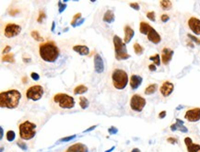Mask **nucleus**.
Here are the masks:
<instances>
[{"mask_svg": "<svg viewBox=\"0 0 200 152\" xmlns=\"http://www.w3.org/2000/svg\"><path fill=\"white\" fill-rule=\"evenodd\" d=\"M187 37H189V39H191L193 42H196L197 44H200V40L198 39V38H197L196 36H194V35H192V34H190V33H188L187 34Z\"/></svg>", "mask_w": 200, "mask_h": 152, "instance_id": "obj_36", "label": "nucleus"}, {"mask_svg": "<svg viewBox=\"0 0 200 152\" xmlns=\"http://www.w3.org/2000/svg\"><path fill=\"white\" fill-rule=\"evenodd\" d=\"M17 145L20 147V148L22 149V150H27V149H28V147H27V144L25 143L24 141H22V140H18V142H17Z\"/></svg>", "mask_w": 200, "mask_h": 152, "instance_id": "obj_35", "label": "nucleus"}, {"mask_svg": "<svg viewBox=\"0 0 200 152\" xmlns=\"http://www.w3.org/2000/svg\"><path fill=\"white\" fill-rule=\"evenodd\" d=\"M31 36L33 38L35 41H37V42H43L44 41V38L40 35V33L37 31H32L31 32Z\"/></svg>", "mask_w": 200, "mask_h": 152, "instance_id": "obj_31", "label": "nucleus"}, {"mask_svg": "<svg viewBox=\"0 0 200 152\" xmlns=\"http://www.w3.org/2000/svg\"><path fill=\"white\" fill-rule=\"evenodd\" d=\"M188 46H191L192 47V48H194V44H193V42H188Z\"/></svg>", "mask_w": 200, "mask_h": 152, "instance_id": "obj_54", "label": "nucleus"}, {"mask_svg": "<svg viewBox=\"0 0 200 152\" xmlns=\"http://www.w3.org/2000/svg\"><path fill=\"white\" fill-rule=\"evenodd\" d=\"M44 93V88L41 85H33L28 88L25 91V97L27 100H31V101L37 102L40 99H41Z\"/></svg>", "mask_w": 200, "mask_h": 152, "instance_id": "obj_7", "label": "nucleus"}, {"mask_svg": "<svg viewBox=\"0 0 200 152\" xmlns=\"http://www.w3.org/2000/svg\"><path fill=\"white\" fill-rule=\"evenodd\" d=\"M81 18V13H77L75 16L73 17V20H72V21H71V25L73 26V27H76L77 26V21L78 20V18Z\"/></svg>", "mask_w": 200, "mask_h": 152, "instance_id": "obj_33", "label": "nucleus"}, {"mask_svg": "<svg viewBox=\"0 0 200 152\" xmlns=\"http://www.w3.org/2000/svg\"><path fill=\"white\" fill-rule=\"evenodd\" d=\"M6 137H7V141H9V142L13 141L14 139H15V137H16L15 132H14L13 130H8V131L7 132Z\"/></svg>", "mask_w": 200, "mask_h": 152, "instance_id": "obj_32", "label": "nucleus"}, {"mask_svg": "<svg viewBox=\"0 0 200 152\" xmlns=\"http://www.w3.org/2000/svg\"><path fill=\"white\" fill-rule=\"evenodd\" d=\"M184 144L186 146L187 152H200V145L193 143V141L190 137H185Z\"/></svg>", "mask_w": 200, "mask_h": 152, "instance_id": "obj_16", "label": "nucleus"}, {"mask_svg": "<svg viewBox=\"0 0 200 152\" xmlns=\"http://www.w3.org/2000/svg\"><path fill=\"white\" fill-rule=\"evenodd\" d=\"M124 44H128L130 41L132 40V38L135 35V31L129 25H125L124 28Z\"/></svg>", "mask_w": 200, "mask_h": 152, "instance_id": "obj_20", "label": "nucleus"}, {"mask_svg": "<svg viewBox=\"0 0 200 152\" xmlns=\"http://www.w3.org/2000/svg\"><path fill=\"white\" fill-rule=\"evenodd\" d=\"M166 115H167L166 111H161V112L159 113V118H160V119H163V118H165Z\"/></svg>", "mask_w": 200, "mask_h": 152, "instance_id": "obj_46", "label": "nucleus"}, {"mask_svg": "<svg viewBox=\"0 0 200 152\" xmlns=\"http://www.w3.org/2000/svg\"><path fill=\"white\" fill-rule=\"evenodd\" d=\"M184 118L185 120L191 123H196L200 120V108H193L189 109L184 113Z\"/></svg>", "mask_w": 200, "mask_h": 152, "instance_id": "obj_10", "label": "nucleus"}, {"mask_svg": "<svg viewBox=\"0 0 200 152\" xmlns=\"http://www.w3.org/2000/svg\"><path fill=\"white\" fill-rule=\"evenodd\" d=\"M173 89H174V85L171 81H169V80H167V81H164L162 83V85L160 88V91L163 97H168L173 93Z\"/></svg>", "mask_w": 200, "mask_h": 152, "instance_id": "obj_12", "label": "nucleus"}, {"mask_svg": "<svg viewBox=\"0 0 200 152\" xmlns=\"http://www.w3.org/2000/svg\"><path fill=\"white\" fill-rule=\"evenodd\" d=\"M44 18H45V13H44V11L41 10L40 13H39V18H37V21H38L39 23H41V22H43V20H44Z\"/></svg>", "mask_w": 200, "mask_h": 152, "instance_id": "obj_37", "label": "nucleus"}, {"mask_svg": "<svg viewBox=\"0 0 200 152\" xmlns=\"http://www.w3.org/2000/svg\"><path fill=\"white\" fill-rule=\"evenodd\" d=\"M76 137V135H73V136H67V137H63V138L60 139V142H67L69 140H72Z\"/></svg>", "mask_w": 200, "mask_h": 152, "instance_id": "obj_40", "label": "nucleus"}, {"mask_svg": "<svg viewBox=\"0 0 200 152\" xmlns=\"http://www.w3.org/2000/svg\"><path fill=\"white\" fill-rule=\"evenodd\" d=\"M73 50L80 55H88L90 54V49L89 47L86 45H81V44H77L73 46Z\"/></svg>", "mask_w": 200, "mask_h": 152, "instance_id": "obj_21", "label": "nucleus"}, {"mask_svg": "<svg viewBox=\"0 0 200 152\" xmlns=\"http://www.w3.org/2000/svg\"><path fill=\"white\" fill-rule=\"evenodd\" d=\"M36 125L30 121H24L18 125L20 136L23 140H30L36 135Z\"/></svg>", "mask_w": 200, "mask_h": 152, "instance_id": "obj_5", "label": "nucleus"}, {"mask_svg": "<svg viewBox=\"0 0 200 152\" xmlns=\"http://www.w3.org/2000/svg\"><path fill=\"white\" fill-rule=\"evenodd\" d=\"M189 29L196 35H200V20L196 17H191L187 21Z\"/></svg>", "mask_w": 200, "mask_h": 152, "instance_id": "obj_11", "label": "nucleus"}, {"mask_svg": "<svg viewBox=\"0 0 200 152\" xmlns=\"http://www.w3.org/2000/svg\"><path fill=\"white\" fill-rule=\"evenodd\" d=\"M158 89V85L156 83L154 84H150L148 85V86L145 89V91H144V93H145L146 95H151V94H154Z\"/></svg>", "mask_w": 200, "mask_h": 152, "instance_id": "obj_24", "label": "nucleus"}, {"mask_svg": "<svg viewBox=\"0 0 200 152\" xmlns=\"http://www.w3.org/2000/svg\"><path fill=\"white\" fill-rule=\"evenodd\" d=\"M108 132L110 133L111 135H114V134H116V133L118 132V130H117V128H115L114 126H112L108 129Z\"/></svg>", "mask_w": 200, "mask_h": 152, "instance_id": "obj_44", "label": "nucleus"}, {"mask_svg": "<svg viewBox=\"0 0 200 152\" xmlns=\"http://www.w3.org/2000/svg\"><path fill=\"white\" fill-rule=\"evenodd\" d=\"M148 40L150 41V42H152V44H160V42H161V35L158 33V31L154 29V28H151V29L150 30V31L148 32Z\"/></svg>", "mask_w": 200, "mask_h": 152, "instance_id": "obj_15", "label": "nucleus"}, {"mask_svg": "<svg viewBox=\"0 0 200 152\" xmlns=\"http://www.w3.org/2000/svg\"><path fill=\"white\" fill-rule=\"evenodd\" d=\"M54 30V22H53V24H52V31Z\"/></svg>", "mask_w": 200, "mask_h": 152, "instance_id": "obj_55", "label": "nucleus"}, {"mask_svg": "<svg viewBox=\"0 0 200 152\" xmlns=\"http://www.w3.org/2000/svg\"><path fill=\"white\" fill-rule=\"evenodd\" d=\"M142 81H143V78H142V77H140V76L132 75L131 77H130V81H129L130 87H131L133 91H135V89H137V88L140 87V85L142 84Z\"/></svg>", "mask_w": 200, "mask_h": 152, "instance_id": "obj_17", "label": "nucleus"}, {"mask_svg": "<svg viewBox=\"0 0 200 152\" xmlns=\"http://www.w3.org/2000/svg\"><path fill=\"white\" fill-rule=\"evenodd\" d=\"M114 42V55L115 59L121 61V60H127L130 57V55L127 53V45L122 41V39L118 35H114L113 38Z\"/></svg>", "mask_w": 200, "mask_h": 152, "instance_id": "obj_4", "label": "nucleus"}, {"mask_svg": "<svg viewBox=\"0 0 200 152\" xmlns=\"http://www.w3.org/2000/svg\"><path fill=\"white\" fill-rule=\"evenodd\" d=\"M96 126H97V125H92V126H90V128H88V129L85 131V133H86V132H89V131H91V130H93L94 128H96Z\"/></svg>", "mask_w": 200, "mask_h": 152, "instance_id": "obj_49", "label": "nucleus"}, {"mask_svg": "<svg viewBox=\"0 0 200 152\" xmlns=\"http://www.w3.org/2000/svg\"><path fill=\"white\" fill-rule=\"evenodd\" d=\"M18 12H20V10H18V9H16V10H11L10 14H11V16H15V14L18 13Z\"/></svg>", "mask_w": 200, "mask_h": 152, "instance_id": "obj_48", "label": "nucleus"}, {"mask_svg": "<svg viewBox=\"0 0 200 152\" xmlns=\"http://www.w3.org/2000/svg\"><path fill=\"white\" fill-rule=\"evenodd\" d=\"M128 75L127 71L121 68H114L112 72V82L116 89H124L128 84Z\"/></svg>", "mask_w": 200, "mask_h": 152, "instance_id": "obj_3", "label": "nucleus"}, {"mask_svg": "<svg viewBox=\"0 0 200 152\" xmlns=\"http://www.w3.org/2000/svg\"><path fill=\"white\" fill-rule=\"evenodd\" d=\"M170 20V16L168 15V14H162V15L161 16V20L162 21V22H167Z\"/></svg>", "mask_w": 200, "mask_h": 152, "instance_id": "obj_42", "label": "nucleus"}, {"mask_svg": "<svg viewBox=\"0 0 200 152\" xmlns=\"http://www.w3.org/2000/svg\"><path fill=\"white\" fill-rule=\"evenodd\" d=\"M2 61L3 62H8V63H14L15 59H14V55L13 54H7L2 56Z\"/></svg>", "mask_w": 200, "mask_h": 152, "instance_id": "obj_30", "label": "nucleus"}, {"mask_svg": "<svg viewBox=\"0 0 200 152\" xmlns=\"http://www.w3.org/2000/svg\"><path fill=\"white\" fill-rule=\"evenodd\" d=\"M114 149V147H112V148L110 149H108V150H106L105 152H112V151H113Z\"/></svg>", "mask_w": 200, "mask_h": 152, "instance_id": "obj_52", "label": "nucleus"}, {"mask_svg": "<svg viewBox=\"0 0 200 152\" xmlns=\"http://www.w3.org/2000/svg\"><path fill=\"white\" fill-rule=\"evenodd\" d=\"M65 152H88V148L82 143H76L69 147Z\"/></svg>", "mask_w": 200, "mask_h": 152, "instance_id": "obj_19", "label": "nucleus"}, {"mask_svg": "<svg viewBox=\"0 0 200 152\" xmlns=\"http://www.w3.org/2000/svg\"><path fill=\"white\" fill-rule=\"evenodd\" d=\"M22 80H23V83H26V82L28 81V78H23Z\"/></svg>", "mask_w": 200, "mask_h": 152, "instance_id": "obj_53", "label": "nucleus"}, {"mask_svg": "<svg viewBox=\"0 0 200 152\" xmlns=\"http://www.w3.org/2000/svg\"><path fill=\"white\" fill-rule=\"evenodd\" d=\"M167 142H169L170 144H173V145H175L178 143V140L177 138H175V137H173V136H170L167 138Z\"/></svg>", "mask_w": 200, "mask_h": 152, "instance_id": "obj_39", "label": "nucleus"}, {"mask_svg": "<svg viewBox=\"0 0 200 152\" xmlns=\"http://www.w3.org/2000/svg\"><path fill=\"white\" fill-rule=\"evenodd\" d=\"M21 99V93L18 89H12L0 93V106L1 108L16 109Z\"/></svg>", "mask_w": 200, "mask_h": 152, "instance_id": "obj_2", "label": "nucleus"}, {"mask_svg": "<svg viewBox=\"0 0 200 152\" xmlns=\"http://www.w3.org/2000/svg\"><path fill=\"white\" fill-rule=\"evenodd\" d=\"M10 50H11V47L9 46V45H7V46L4 48V50H3L2 53H3V54H7L8 52H10Z\"/></svg>", "mask_w": 200, "mask_h": 152, "instance_id": "obj_47", "label": "nucleus"}, {"mask_svg": "<svg viewBox=\"0 0 200 152\" xmlns=\"http://www.w3.org/2000/svg\"><path fill=\"white\" fill-rule=\"evenodd\" d=\"M93 62H94V70L96 73L101 74L104 71V63L103 60H102V57L101 56L100 54H95L94 58H93Z\"/></svg>", "mask_w": 200, "mask_h": 152, "instance_id": "obj_14", "label": "nucleus"}, {"mask_svg": "<svg viewBox=\"0 0 200 152\" xmlns=\"http://www.w3.org/2000/svg\"><path fill=\"white\" fill-rule=\"evenodd\" d=\"M20 31H21V27L12 22L7 23L4 28V35L7 38L16 37L20 34Z\"/></svg>", "mask_w": 200, "mask_h": 152, "instance_id": "obj_9", "label": "nucleus"}, {"mask_svg": "<svg viewBox=\"0 0 200 152\" xmlns=\"http://www.w3.org/2000/svg\"><path fill=\"white\" fill-rule=\"evenodd\" d=\"M131 152H141V151H140V149H139L135 148V149H132V151H131Z\"/></svg>", "mask_w": 200, "mask_h": 152, "instance_id": "obj_51", "label": "nucleus"}, {"mask_svg": "<svg viewBox=\"0 0 200 152\" xmlns=\"http://www.w3.org/2000/svg\"><path fill=\"white\" fill-rule=\"evenodd\" d=\"M31 78L34 80V81H38V80L40 79V76H39V74H37L36 72H32L31 74Z\"/></svg>", "mask_w": 200, "mask_h": 152, "instance_id": "obj_43", "label": "nucleus"}, {"mask_svg": "<svg viewBox=\"0 0 200 152\" xmlns=\"http://www.w3.org/2000/svg\"><path fill=\"white\" fill-rule=\"evenodd\" d=\"M89 100H88L86 97H83V96H80V106L81 109H83V110H85V109H87L88 107H89Z\"/></svg>", "mask_w": 200, "mask_h": 152, "instance_id": "obj_27", "label": "nucleus"}, {"mask_svg": "<svg viewBox=\"0 0 200 152\" xmlns=\"http://www.w3.org/2000/svg\"><path fill=\"white\" fill-rule=\"evenodd\" d=\"M160 6L163 10H169L173 7V3L170 0H161L160 1Z\"/></svg>", "mask_w": 200, "mask_h": 152, "instance_id": "obj_25", "label": "nucleus"}, {"mask_svg": "<svg viewBox=\"0 0 200 152\" xmlns=\"http://www.w3.org/2000/svg\"><path fill=\"white\" fill-rule=\"evenodd\" d=\"M134 51H135V54L137 55H141L144 52V48L138 44V42H135L134 44Z\"/></svg>", "mask_w": 200, "mask_h": 152, "instance_id": "obj_28", "label": "nucleus"}, {"mask_svg": "<svg viewBox=\"0 0 200 152\" xmlns=\"http://www.w3.org/2000/svg\"><path fill=\"white\" fill-rule=\"evenodd\" d=\"M103 21L107 23H112L114 21V13L113 10H107L103 15Z\"/></svg>", "mask_w": 200, "mask_h": 152, "instance_id": "obj_23", "label": "nucleus"}, {"mask_svg": "<svg viewBox=\"0 0 200 152\" xmlns=\"http://www.w3.org/2000/svg\"><path fill=\"white\" fill-rule=\"evenodd\" d=\"M147 102L146 99L140 96L139 94H134L130 99V108L134 112H140L143 111L144 107L146 106Z\"/></svg>", "mask_w": 200, "mask_h": 152, "instance_id": "obj_8", "label": "nucleus"}, {"mask_svg": "<svg viewBox=\"0 0 200 152\" xmlns=\"http://www.w3.org/2000/svg\"><path fill=\"white\" fill-rule=\"evenodd\" d=\"M170 128L173 132H174V131H181L182 133H187L188 132L187 127H185V125H184V121L180 120V119H176V123H173Z\"/></svg>", "mask_w": 200, "mask_h": 152, "instance_id": "obj_18", "label": "nucleus"}, {"mask_svg": "<svg viewBox=\"0 0 200 152\" xmlns=\"http://www.w3.org/2000/svg\"><path fill=\"white\" fill-rule=\"evenodd\" d=\"M39 55L41 60L47 63H54L57 60L60 51L57 45L52 41L41 42L39 44Z\"/></svg>", "mask_w": 200, "mask_h": 152, "instance_id": "obj_1", "label": "nucleus"}, {"mask_svg": "<svg viewBox=\"0 0 200 152\" xmlns=\"http://www.w3.org/2000/svg\"><path fill=\"white\" fill-rule=\"evenodd\" d=\"M129 6L131 7L133 9H135V10H139V9H140V7H139V4H138V3H137V2L129 3Z\"/></svg>", "mask_w": 200, "mask_h": 152, "instance_id": "obj_41", "label": "nucleus"}, {"mask_svg": "<svg viewBox=\"0 0 200 152\" xmlns=\"http://www.w3.org/2000/svg\"><path fill=\"white\" fill-rule=\"evenodd\" d=\"M148 69H150V71H152V72H154V71L157 70V66H156L154 64H150V65H148Z\"/></svg>", "mask_w": 200, "mask_h": 152, "instance_id": "obj_45", "label": "nucleus"}, {"mask_svg": "<svg viewBox=\"0 0 200 152\" xmlns=\"http://www.w3.org/2000/svg\"><path fill=\"white\" fill-rule=\"evenodd\" d=\"M0 131H1V134H0V139L3 138V135H4V132H3V127L1 126L0 127Z\"/></svg>", "mask_w": 200, "mask_h": 152, "instance_id": "obj_50", "label": "nucleus"}, {"mask_svg": "<svg viewBox=\"0 0 200 152\" xmlns=\"http://www.w3.org/2000/svg\"><path fill=\"white\" fill-rule=\"evenodd\" d=\"M173 55V51L168 48V47H164L161 50V62L164 65H168L170 62L171 61Z\"/></svg>", "mask_w": 200, "mask_h": 152, "instance_id": "obj_13", "label": "nucleus"}, {"mask_svg": "<svg viewBox=\"0 0 200 152\" xmlns=\"http://www.w3.org/2000/svg\"><path fill=\"white\" fill-rule=\"evenodd\" d=\"M151 26L148 24V22L146 21H141L140 24H139V31H140V33H142V34L144 35H147L148 32L150 31V30L151 29Z\"/></svg>", "mask_w": 200, "mask_h": 152, "instance_id": "obj_22", "label": "nucleus"}, {"mask_svg": "<svg viewBox=\"0 0 200 152\" xmlns=\"http://www.w3.org/2000/svg\"><path fill=\"white\" fill-rule=\"evenodd\" d=\"M53 102L61 109H72L75 106V100L66 93H57L54 95Z\"/></svg>", "mask_w": 200, "mask_h": 152, "instance_id": "obj_6", "label": "nucleus"}, {"mask_svg": "<svg viewBox=\"0 0 200 152\" xmlns=\"http://www.w3.org/2000/svg\"><path fill=\"white\" fill-rule=\"evenodd\" d=\"M150 60L153 62V64H154L156 66H159L161 65V57H160V55L159 54H156L154 55H151L150 56Z\"/></svg>", "mask_w": 200, "mask_h": 152, "instance_id": "obj_29", "label": "nucleus"}, {"mask_svg": "<svg viewBox=\"0 0 200 152\" xmlns=\"http://www.w3.org/2000/svg\"><path fill=\"white\" fill-rule=\"evenodd\" d=\"M146 16L150 21H156V14L154 11H148Z\"/></svg>", "mask_w": 200, "mask_h": 152, "instance_id": "obj_34", "label": "nucleus"}, {"mask_svg": "<svg viewBox=\"0 0 200 152\" xmlns=\"http://www.w3.org/2000/svg\"><path fill=\"white\" fill-rule=\"evenodd\" d=\"M58 7H59V8H58L59 13H62V12L65 10V9H66L67 5H66V4H63L61 1H59V2H58Z\"/></svg>", "mask_w": 200, "mask_h": 152, "instance_id": "obj_38", "label": "nucleus"}, {"mask_svg": "<svg viewBox=\"0 0 200 152\" xmlns=\"http://www.w3.org/2000/svg\"><path fill=\"white\" fill-rule=\"evenodd\" d=\"M88 91V88L84 85H78L75 89H74V94L75 95H80V94H84L85 92Z\"/></svg>", "mask_w": 200, "mask_h": 152, "instance_id": "obj_26", "label": "nucleus"}]
</instances>
